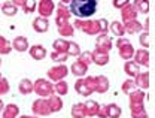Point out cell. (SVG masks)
I'll return each instance as SVG.
<instances>
[{
    "label": "cell",
    "instance_id": "obj_6",
    "mask_svg": "<svg viewBox=\"0 0 155 118\" xmlns=\"http://www.w3.org/2000/svg\"><path fill=\"white\" fill-rule=\"evenodd\" d=\"M31 111L36 117H46V115H51V108H49V103H48V99L40 97L38 100H35L31 103Z\"/></svg>",
    "mask_w": 155,
    "mask_h": 118
},
{
    "label": "cell",
    "instance_id": "obj_39",
    "mask_svg": "<svg viewBox=\"0 0 155 118\" xmlns=\"http://www.w3.org/2000/svg\"><path fill=\"white\" fill-rule=\"evenodd\" d=\"M67 59H69V56L66 52H57V51H52L51 52V60H54L58 64H63Z\"/></svg>",
    "mask_w": 155,
    "mask_h": 118
},
{
    "label": "cell",
    "instance_id": "obj_44",
    "mask_svg": "<svg viewBox=\"0 0 155 118\" xmlns=\"http://www.w3.org/2000/svg\"><path fill=\"white\" fill-rule=\"evenodd\" d=\"M97 117L98 118H107V103H106V105H100L98 112H97Z\"/></svg>",
    "mask_w": 155,
    "mask_h": 118
},
{
    "label": "cell",
    "instance_id": "obj_33",
    "mask_svg": "<svg viewBox=\"0 0 155 118\" xmlns=\"http://www.w3.org/2000/svg\"><path fill=\"white\" fill-rule=\"evenodd\" d=\"M54 93L57 96H66L69 93V84L63 79V81H58L54 84Z\"/></svg>",
    "mask_w": 155,
    "mask_h": 118
},
{
    "label": "cell",
    "instance_id": "obj_46",
    "mask_svg": "<svg viewBox=\"0 0 155 118\" xmlns=\"http://www.w3.org/2000/svg\"><path fill=\"white\" fill-rule=\"evenodd\" d=\"M98 22H100L101 35H107V30H109V24H107V21L104 20V18H100V20H98Z\"/></svg>",
    "mask_w": 155,
    "mask_h": 118
},
{
    "label": "cell",
    "instance_id": "obj_45",
    "mask_svg": "<svg viewBox=\"0 0 155 118\" xmlns=\"http://www.w3.org/2000/svg\"><path fill=\"white\" fill-rule=\"evenodd\" d=\"M128 3H130V0H114V2H112L114 8H116V9H119V11H121V9H122L124 6H127Z\"/></svg>",
    "mask_w": 155,
    "mask_h": 118
},
{
    "label": "cell",
    "instance_id": "obj_22",
    "mask_svg": "<svg viewBox=\"0 0 155 118\" xmlns=\"http://www.w3.org/2000/svg\"><path fill=\"white\" fill-rule=\"evenodd\" d=\"M130 99V106H136V105H145V93L143 90H134L128 94Z\"/></svg>",
    "mask_w": 155,
    "mask_h": 118
},
{
    "label": "cell",
    "instance_id": "obj_7",
    "mask_svg": "<svg viewBox=\"0 0 155 118\" xmlns=\"http://www.w3.org/2000/svg\"><path fill=\"white\" fill-rule=\"evenodd\" d=\"M67 75H69V67H67V66H64V64L52 66V67L48 70V73H46L48 79H49V81H54V82L63 81Z\"/></svg>",
    "mask_w": 155,
    "mask_h": 118
},
{
    "label": "cell",
    "instance_id": "obj_18",
    "mask_svg": "<svg viewBox=\"0 0 155 118\" xmlns=\"http://www.w3.org/2000/svg\"><path fill=\"white\" fill-rule=\"evenodd\" d=\"M19 117V106L15 103L5 105L2 111V118H18Z\"/></svg>",
    "mask_w": 155,
    "mask_h": 118
},
{
    "label": "cell",
    "instance_id": "obj_43",
    "mask_svg": "<svg viewBox=\"0 0 155 118\" xmlns=\"http://www.w3.org/2000/svg\"><path fill=\"white\" fill-rule=\"evenodd\" d=\"M11 90V85H9V81L6 78H0V96H5L8 94Z\"/></svg>",
    "mask_w": 155,
    "mask_h": 118
},
{
    "label": "cell",
    "instance_id": "obj_30",
    "mask_svg": "<svg viewBox=\"0 0 155 118\" xmlns=\"http://www.w3.org/2000/svg\"><path fill=\"white\" fill-rule=\"evenodd\" d=\"M52 48H54V51H57V52H66V54H67L69 40L63 39V38H58V39H55L52 42Z\"/></svg>",
    "mask_w": 155,
    "mask_h": 118
},
{
    "label": "cell",
    "instance_id": "obj_42",
    "mask_svg": "<svg viewBox=\"0 0 155 118\" xmlns=\"http://www.w3.org/2000/svg\"><path fill=\"white\" fill-rule=\"evenodd\" d=\"M139 42H140V45H142L145 49H148V46H149V32H140Z\"/></svg>",
    "mask_w": 155,
    "mask_h": 118
},
{
    "label": "cell",
    "instance_id": "obj_36",
    "mask_svg": "<svg viewBox=\"0 0 155 118\" xmlns=\"http://www.w3.org/2000/svg\"><path fill=\"white\" fill-rule=\"evenodd\" d=\"M121 90H122V93H125V94H130L131 91L137 90V85H136L134 79H131V78L125 79V81L122 82V87H121Z\"/></svg>",
    "mask_w": 155,
    "mask_h": 118
},
{
    "label": "cell",
    "instance_id": "obj_25",
    "mask_svg": "<svg viewBox=\"0 0 155 118\" xmlns=\"http://www.w3.org/2000/svg\"><path fill=\"white\" fill-rule=\"evenodd\" d=\"M93 56V63H96L97 66H106L109 63V54L106 52H100V51H91Z\"/></svg>",
    "mask_w": 155,
    "mask_h": 118
},
{
    "label": "cell",
    "instance_id": "obj_11",
    "mask_svg": "<svg viewBox=\"0 0 155 118\" xmlns=\"http://www.w3.org/2000/svg\"><path fill=\"white\" fill-rule=\"evenodd\" d=\"M133 61H134L137 66H145V67H149V51H148V49H145V48L134 51Z\"/></svg>",
    "mask_w": 155,
    "mask_h": 118
},
{
    "label": "cell",
    "instance_id": "obj_50",
    "mask_svg": "<svg viewBox=\"0 0 155 118\" xmlns=\"http://www.w3.org/2000/svg\"><path fill=\"white\" fill-rule=\"evenodd\" d=\"M72 0H61V5H67V3H70Z\"/></svg>",
    "mask_w": 155,
    "mask_h": 118
},
{
    "label": "cell",
    "instance_id": "obj_9",
    "mask_svg": "<svg viewBox=\"0 0 155 118\" xmlns=\"http://www.w3.org/2000/svg\"><path fill=\"white\" fill-rule=\"evenodd\" d=\"M36 9L39 12V17L42 18H49L54 11H55V3L52 0H40L38 5H36Z\"/></svg>",
    "mask_w": 155,
    "mask_h": 118
},
{
    "label": "cell",
    "instance_id": "obj_12",
    "mask_svg": "<svg viewBox=\"0 0 155 118\" xmlns=\"http://www.w3.org/2000/svg\"><path fill=\"white\" fill-rule=\"evenodd\" d=\"M94 84H96L94 93L103 94V93H106L109 90V79H107V76H104V75H97V76H94Z\"/></svg>",
    "mask_w": 155,
    "mask_h": 118
},
{
    "label": "cell",
    "instance_id": "obj_5",
    "mask_svg": "<svg viewBox=\"0 0 155 118\" xmlns=\"http://www.w3.org/2000/svg\"><path fill=\"white\" fill-rule=\"evenodd\" d=\"M116 48H118V52H119V57L121 59H124L125 61L133 59L136 49H134V46H133V43L127 38H118V40H116Z\"/></svg>",
    "mask_w": 155,
    "mask_h": 118
},
{
    "label": "cell",
    "instance_id": "obj_37",
    "mask_svg": "<svg viewBox=\"0 0 155 118\" xmlns=\"http://www.w3.org/2000/svg\"><path fill=\"white\" fill-rule=\"evenodd\" d=\"M121 114H122V111L116 103H109L107 105V118H119Z\"/></svg>",
    "mask_w": 155,
    "mask_h": 118
},
{
    "label": "cell",
    "instance_id": "obj_41",
    "mask_svg": "<svg viewBox=\"0 0 155 118\" xmlns=\"http://www.w3.org/2000/svg\"><path fill=\"white\" fill-rule=\"evenodd\" d=\"M21 8L25 14H31V12L36 11V0H25V3Z\"/></svg>",
    "mask_w": 155,
    "mask_h": 118
},
{
    "label": "cell",
    "instance_id": "obj_13",
    "mask_svg": "<svg viewBox=\"0 0 155 118\" xmlns=\"http://www.w3.org/2000/svg\"><path fill=\"white\" fill-rule=\"evenodd\" d=\"M137 15L139 12L136 11V8L133 6V3H128L127 6H124L121 9V22H125V21H131V20H137Z\"/></svg>",
    "mask_w": 155,
    "mask_h": 118
},
{
    "label": "cell",
    "instance_id": "obj_27",
    "mask_svg": "<svg viewBox=\"0 0 155 118\" xmlns=\"http://www.w3.org/2000/svg\"><path fill=\"white\" fill-rule=\"evenodd\" d=\"M85 106V112H87V117H96L97 112H98V108H100V103H97L96 100H87L84 103Z\"/></svg>",
    "mask_w": 155,
    "mask_h": 118
},
{
    "label": "cell",
    "instance_id": "obj_4",
    "mask_svg": "<svg viewBox=\"0 0 155 118\" xmlns=\"http://www.w3.org/2000/svg\"><path fill=\"white\" fill-rule=\"evenodd\" d=\"M94 76H84V78H79L75 82V90H76L78 94L81 96H85L88 97L90 94L94 93Z\"/></svg>",
    "mask_w": 155,
    "mask_h": 118
},
{
    "label": "cell",
    "instance_id": "obj_26",
    "mask_svg": "<svg viewBox=\"0 0 155 118\" xmlns=\"http://www.w3.org/2000/svg\"><path fill=\"white\" fill-rule=\"evenodd\" d=\"M18 90L21 94H24V96H27V94H31L33 93V81L28 78H24L19 81L18 84Z\"/></svg>",
    "mask_w": 155,
    "mask_h": 118
},
{
    "label": "cell",
    "instance_id": "obj_34",
    "mask_svg": "<svg viewBox=\"0 0 155 118\" xmlns=\"http://www.w3.org/2000/svg\"><path fill=\"white\" fill-rule=\"evenodd\" d=\"M133 6L136 8V11L139 14H148L149 12V0H134Z\"/></svg>",
    "mask_w": 155,
    "mask_h": 118
},
{
    "label": "cell",
    "instance_id": "obj_28",
    "mask_svg": "<svg viewBox=\"0 0 155 118\" xmlns=\"http://www.w3.org/2000/svg\"><path fill=\"white\" fill-rule=\"evenodd\" d=\"M109 30L112 32V35H115L118 38H124V35H125V29L121 21H112L109 25Z\"/></svg>",
    "mask_w": 155,
    "mask_h": 118
},
{
    "label": "cell",
    "instance_id": "obj_19",
    "mask_svg": "<svg viewBox=\"0 0 155 118\" xmlns=\"http://www.w3.org/2000/svg\"><path fill=\"white\" fill-rule=\"evenodd\" d=\"M134 82H136V85H137V88H140V90H148V88H149V72H148V70L140 72L134 78Z\"/></svg>",
    "mask_w": 155,
    "mask_h": 118
},
{
    "label": "cell",
    "instance_id": "obj_21",
    "mask_svg": "<svg viewBox=\"0 0 155 118\" xmlns=\"http://www.w3.org/2000/svg\"><path fill=\"white\" fill-rule=\"evenodd\" d=\"M0 9H2V14L6 15V17H15V15L18 14V6L14 5L11 0L2 3V5H0Z\"/></svg>",
    "mask_w": 155,
    "mask_h": 118
},
{
    "label": "cell",
    "instance_id": "obj_10",
    "mask_svg": "<svg viewBox=\"0 0 155 118\" xmlns=\"http://www.w3.org/2000/svg\"><path fill=\"white\" fill-rule=\"evenodd\" d=\"M112 46H114V42H112V38H110V36H107V35H98V36H97L96 51L109 54V51L112 49Z\"/></svg>",
    "mask_w": 155,
    "mask_h": 118
},
{
    "label": "cell",
    "instance_id": "obj_35",
    "mask_svg": "<svg viewBox=\"0 0 155 118\" xmlns=\"http://www.w3.org/2000/svg\"><path fill=\"white\" fill-rule=\"evenodd\" d=\"M11 51H12V45H11V42L6 39L5 36L0 35V56H8Z\"/></svg>",
    "mask_w": 155,
    "mask_h": 118
},
{
    "label": "cell",
    "instance_id": "obj_16",
    "mask_svg": "<svg viewBox=\"0 0 155 118\" xmlns=\"http://www.w3.org/2000/svg\"><path fill=\"white\" fill-rule=\"evenodd\" d=\"M88 67H90V66H87L85 63H82V61L76 60L75 63H72L70 70H72V75H75V76H78V78H84V76H87Z\"/></svg>",
    "mask_w": 155,
    "mask_h": 118
},
{
    "label": "cell",
    "instance_id": "obj_32",
    "mask_svg": "<svg viewBox=\"0 0 155 118\" xmlns=\"http://www.w3.org/2000/svg\"><path fill=\"white\" fill-rule=\"evenodd\" d=\"M70 115H72V118H87V112H85L84 103L73 105L72 106V111H70Z\"/></svg>",
    "mask_w": 155,
    "mask_h": 118
},
{
    "label": "cell",
    "instance_id": "obj_2",
    "mask_svg": "<svg viewBox=\"0 0 155 118\" xmlns=\"http://www.w3.org/2000/svg\"><path fill=\"white\" fill-rule=\"evenodd\" d=\"M73 27L79 29L81 32H84L88 36L101 35V29H100L98 20H81V18H78V20L73 21Z\"/></svg>",
    "mask_w": 155,
    "mask_h": 118
},
{
    "label": "cell",
    "instance_id": "obj_31",
    "mask_svg": "<svg viewBox=\"0 0 155 118\" xmlns=\"http://www.w3.org/2000/svg\"><path fill=\"white\" fill-rule=\"evenodd\" d=\"M57 30H58V35H60L63 39L70 38V36H73V33H75V27H73L72 22H69V24H66V25H61V27H57Z\"/></svg>",
    "mask_w": 155,
    "mask_h": 118
},
{
    "label": "cell",
    "instance_id": "obj_47",
    "mask_svg": "<svg viewBox=\"0 0 155 118\" xmlns=\"http://www.w3.org/2000/svg\"><path fill=\"white\" fill-rule=\"evenodd\" d=\"M11 2H12L14 5H17L18 8H21V6H22V5L25 3V0H11Z\"/></svg>",
    "mask_w": 155,
    "mask_h": 118
},
{
    "label": "cell",
    "instance_id": "obj_40",
    "mask_svg": "<svg viewBox=\"0 0 155 118\" xmlns=\"http://www.w3.org/2000/svg\"><path fill=\"white\" fill-rule=\"evenodd\" d=\"M78 60H79V61H82V63H85L87 66H90V64L93 63L91 51H84V52H81V54L78 56Z\"/></svg>",
    "mask_w": 155,
    "mask_h": 118
},
{
    "label": "cell",
    "instance_id": "obj_23",
    "mask_svg": "<svg viewBox=\"0 0 155 118\" xmlns=\"http://www.w3.org/2000/svg\"><path fill=\"white\" fill-rule=\"evenodd\" d=\"M28 52H30V57L35 60H43L46 57V49L43 45H33L28 48Z\"/></svg>",
    "mask_w": 155,
    "mask_h": 118
},
{
    "label": "cell",
    "instance_id": "obj_14",
    "mask_svg": "<svg viewBox=\"0 0 155 118\" xmlns=\"http://www.w3.org/2000/svg\"><path fill=\"white\" fill-rule=\"evenodd\" d=\"M11 45H12V49H15L17 52H25L30 48L28 39L25 36H17L15 39L11 42Z\"/></svg>",
    "mask_w": 155,
    "mask_h": 118
},
{
    "label": "cell",
    "instance_id": "obj_20",
    "mask_svg": "<svg viewBox=\"0 0 155 118\" xmlns=\"http://www.w3.org/2000/svg\"><path fill=\"white\" fill-rule=\"evenodd\" d=\"M124 24V29H125V33L128 35H136V33H140L143 29H142V22L137 20H131V21H125L122 22Z\"/></svg>",
    "mask_w": 155,
    "mask_h": 118
},
{
    "label": "cell",
    "instance_id": "obj_52",
    "mask_svg": "<svg viewBox=\"0 0 155 118\" xmlns=\"http://www.w3.org/2000/svg\"><path fill=\"white\" fill-rule=\"evenodd\" d=\"M0 66H2V59H0Z\"/></svg>",
    "mask_w": 155,
    "mask_h": 118
},
{
    "label": "cell",
    "instance_id": "obj_48",
    "mask_svg": "<svg viewBox=\"0 0 155 118\" xmlns=\"http://www.w3.org/2000/svg\"><path fill=\"white\" fill-rule=\"evenodd\" d=\"M18 118H38L36 115H21V117H18Z\"/></svg>",
    "mask_w": 155,
    "mask_h": 118
},
{
    "label": "cell",
    "instance_id": "obj_1",
    "mask_svg": "<svg viewBox=\"0 0 155 118\" xmlns=\"http://www.w3.org/2000/svg\"><path fill=\"white\" fill-rule=\"evenodd\" d=\"M97 6H98V0H72L69 11L75 17L85 20L96 14Z\"/></svg>",
    "mask_w": 155,
    "mask_h": 118
},
{
    "label": "cell",
    "instance_id": "obj_38",
    "mask_svg": "<svg viewBox=\"0 0 155 118\" xmlns=\"http://www.w3.org/2000/svg\"><path fill=\"white\" fill-rule=\"evenodd\" d=\"M81 54V46L78 45L76 42H69V48H67V56L70 57H78Z\"/></svg>",
    "mask_w": 155,
    "mask_h": 118
},
{
    "label": "cell",
    "instance_id": "obj_17",
    "mask_svg": "<svg viewBox=\"0 0 155 118\" xmlns=\"http://www.w3.org/2000/svg\"><path fill=\"white\" fill-rule=\"evenodd\" d=\"M124 72H125V75L128 78L134 79L140 73V66H137L133 60H128V61L124 63Z\"/></svg>",
    "mask_w": 155,
    "mask_h": 118
},
{
    "label": "cell",
    "instance_id": "obj_3",
    "mask_svg": "<svg viewBox=\"0 0 155 118\" xmlns=\"http://www.w3.org/2000/svg\"><path fill=\"white\" fill-rule=\"evenodd\" d=\"M33 91L38 94L39 97H43V99H48L49 96L55 94L54 93V84L49 79H45V78H39L33 82Z\"/></svg>",
    "mask_w": 155,
    "mask_h": 118
},
{
    "label": "cell",
    "instance_id": "obj_24",
    "mask_svg": "<svg viewBox=\"0 0 155 118\" xmlns=\"http://www.w3.org/2000/svg\"><path fill=\"white\" fill-rule=\"evenodd\" d=\"M48 103H49V108H51V112H52V114L61 111V109H63V105H64L61 96H57V94L49 96V97H48Z\"/></svg>",
    "mask_w": 155,
    "mask_h": 118
},
{
    "label": "cell",
    "instance_id": "obj_51",
    "mask_svg": "<svg viewBox=\"0 0 155 118\" xmlns=\"http://www.w3.org/2000/svg\"><path fill=\"white\" fill-rule=\"evenodd\" d=\"M0 78H3V76H2V72H0Z\"/></svg>",
    "mask_w": 155,
    "mask_h": 118
},
{
    "label": "cell",
    "instance_id": "obj_29",
    "mask_svg": "<svg viewBox=\"0 0 155 118\" xmlns=\"http://www.w3.org/2000/svg\"><path fill=\"white\" fill-rule=\"evenodd\" d=\"M130 112H131V118H148V112L145 109V105L130 106Z\"/></svg>",
    "mask_w": 155,
    "mask_h": 118
},
{
    "label": "cell",
    "instance_id": "obj_49",
    "mask_svg": "<svg viewBox=\"0 0 155 118\" xmlns=\"http://www.w3.org/2000/svg\"><path fill=\"white\" fill-rule=\"evenodd\" d=\"M3 108H5V103H3V100L0 99V112L3 111Z\"/></svg>",
    "mask_w": 155,
    "mask_h": 118
},
{
    "label": "cell",
    "instance_id": "obj_15",
    "mask_svg": "<svg viewBox=\"0 0 155 118\" xmlns=\"http://www.w3.org/2000/svg\"><path fill=\"white\" fill-rule=\"evenodd\" d=\"M31 27L36 33H46L49 30V21L48 18H42V17H38L35 18L33 22H31Z\"/></svg>",
    "mask_w": 155,
    "mask_h": 118
},
{
    "label": "cell",
    "instance_id": "obj_8",
    "mask_svg": "<svg viewBox=\"0 0 155 118\" xmlns=\"http://www.w3.org/2000/svg\"><path fill=\"white\" fill-rule=\"evenodd\" d=\"M55 12V24H57V27H61V25H66V24H69L70 22V11H69V8L66 6V5H58L57 6V11H54Z\"/></svg>",
    "mask_w": 155,
    "mask_h": 118
}]
</instances>
